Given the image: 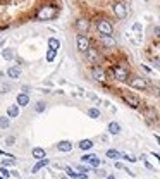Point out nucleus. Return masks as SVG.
<instances>
[{
  "label": "nucleus",
  "mask_w": 160,
  "mask_h": 179,
  "mask_svg": "<svg viewBox=\"0 0 160 179\" xmlns=\"http://www.w3.org/2000/svg\"><path fill=\"white\" fill-rule=\"evenodd\" d=\"M2 57H4L5 60H12L14 59V50L12 48H4L2 50Z\"/></svg>",
  "instance_id": "412c9836"
},
{
  "label": "nucleus",
  "mask_w": 160,
  "mask_h": 179,
  "mask_svg": "<svg viewBox=\"0 0 160 179\" xmlns=\"http://www.w3.org/2000/svg\"><path fill=\"white\" fill-rule=\"evenodd\" d=\"M55 14H57V9L53 5H45L36 12V19L38 21H50V19H53Z\"/></svg>",
  "instance_id": "39448f33"
},
{
  "label": "nucleus",
  "mask_w": 160,
  "mask_h": 179,
  "mask_svg": "<svg viewBox=\"0 0 160 179\" xmlns=\"http://www.w3.org/2000/svg\"><path fill=\"white\" fill-rule=\"evenodd\" d=\"M86 55V60H88L91 66H98V64L102 62V55H100V50L95 48V47H89L88 50L85 52Z\"/></svg>",
  "instance_id": "6e6552de"
},
{
  "label": "nucleus",
  "mask_w": 160,
  "mask_h": 179,
  "mask_svg": "<svg viewBox=\"0 0 160 179\" xmlns=\"http://www.w3.org/2000/svg\"><path fill=\"white\" fill-rule=\"evenodd\" d=\"M2 165H16V158L12 157V158H9V160H4V162H2Z\"/></svg>",
  "instance_id": "c756f323"
},
{
  "label": "nucleus",
  "mask_w": 160,
  "mask_h": 179,
  "mask_svg": "<svg viewBox=\"0 0 160 179\" xmlns=\"http://www.w3.org/2000/svg\"><path fill=\"white\" fill-rule=\"evenodd\" d=\"M50 164V160L48 158H40V160L36 162V164H34V167H33V172L34 174H36L38 171H40V169H43V167H47V165Z\"/></svg>",
  "instance_id": "dca6fc26"
},
{
  "label": "nucleus",
  "mask_w": 160,
  "mask_h": 179,
  "mask_svg": "<svg viewBox=\"0 0 160 179\" xmlns=\"http://www.w3.org/2000/svg\"><path fill=\"white\" fill-rule=\"evenodd\" d=\"M88 116L91 117V119H100V110L91 107V108H88Z\"/></svg>",
  "instance_id": "b1692460"
},
{
  "label": "nucleus",
  "mask_w": 160,
  "mask_h": 179,
  "mask_svg": "<svg viewBox=\"0 0 160 179\" xmlns=\"http://www.w3.org/2000/svg\"><path fill=\"white\" fill-rule=\"evenodd\" d=\"M105 179H116V177H114V176H108V177H105Z\"/></svg>",
  "instance_id": "a19ab883"
},
{
  "label": "nucleus",
  "mask_w": 160,
  "mask_h": 179,
  "mask_svg": "<svg viewBox=\"0 0 160 179\" xmlns=\"http://www.w3.org/2000/svg\"><path fill=\"white\" fill-rule=\"evenodd\" d=\"M45 107H47V105H45V102H38L36 107H34V110H36V112H43Z\"/></svg>",
  "instance_id": "cd10ccee"
},
{
  "label": "nucleus",
  "mask_w": 160,
  "mask_h": 179,
  "mask_svg": "<svg viewBox=\"0 0 160 179\" xmlns=\"http://www.w3.org/2000/svg\"><path fill=\"white\" fill-rule=\"evenodd\" d=\"M127 85L134 90H148L152 83H150V79L143 78V76H133V78L127 79Z\"/></svg>",
  "instance_id": "f03ea898"
},
{
  "label": "nucleus",
  "mask_w": 160,
  "mask_h": 179,
  "mask_svg": "<svg viewBox=\"0 0 160 179\" xmlns=\"http://www.w3.org/2000/svg\"><path fill=\"white\" fill-rule=\"evenodd\" d=\"M0 174H2V177H7L9 179V174H11V172H9L5 167H2V169H0Z\"/></svg>",
  "instance_id": "7c9ffc66"
},
{
  "label": "nucleus",
  "mask_w": 160,
  "mask_h": 179,
  "mask_svg": "<svg viewBox=\"0 0 160 179\" xmlns=\"http://www.w3.org/2000/svg\"><path fill=\"white\" fill-rule=\"evenodd\" d=\"M153 33H155V36H158V38H160V26H157L155 30H153Z\"/></svg>",
  "instance_id": "f704fd0d"
},
{
  "label": "nucleus",
  "mask_w": 160,
  "mask_h": 179,
  "mask_svg": "<svg viewBox=\"0 0 160 179\" xmlns=\"http://www.w3.org/2000/svg\"><path fill=\"white\" fill-rule=\"evenodd\" d=\"M31 153H33V157H34V158H38V160H40V158H45V155H47V152H45L43 148H33V150H31Z\"/></svg>",
  "instance_id": "aec40b11"
},
{
  "label": "nucleus",
  "mask_w": 160,
  "mask_h": 179,
  "mask_svg": "<svg viewBox=\"0 0 160 179\" xmlns=\"http://www.w3.org/2000/svg\"><path fill=\"white\" fill-rule=\"evenodd\" d=\"M81 162L89 164L91 167H98V165H100V158H98L97 155H93V153H86V155H83L81 157Z\"/></svg>",
  "instance_id": "9d476101"
},
{
  "label": "nucleus",
  "mask_w": 160,
  "mask_h": 179,
  "mask_svg": "<svg viewBox=\"0 0 160 179\" xmlns=\"http://www.w3.org/2000/svg\"><path fill=\"white\" fill-rule=\"evenodd\" d=\"M145 116L148 117V119H157V110L152 107H146L145 108Z\"/></svg>",
  "instance_id": "5701e85b"
},
{
  "label": "nucleus",
  "mask_w": 160,
  "mask_h": 179,
  "mask_svg": "<svg viewBox=\"0 0 160 179\" xmlns=\"http://www.w3.org/2000/svg\"><path fill=\"white\" fill-rule=\"evenodd\" d=\"M57 150H59V152H64V153H69L72 150V143L71 141H60L59 145H57Z\"/></svg>",
  "instance_id": "2eb2a0df"
},
{
  "label": "nucleus",
  "mask_w": 160,
  "mask_h": 179,
  "mask_svg": "<svg viewBox=\"0 0 160 179\" xmlns=\"http://www.w3.org/2000/svg\"><path fill=\"white\" fill-rule=\"evenodd\" d=\"M7 76L11 79H19L21 78V67H17V66H11L7 69Z\"/></svg>",
  "instance_id": "f8f14e48"
},
{
  "label": "nucleus",
  "mask_w": 160,
  "mask_h": 179,
  "mask_svg": "<svg viewBox=\"0 0 160 179\" xmlns=\"http://www.w3.org/2000/svg\"><path fill=\"white\" fill-rule=\"evenodd\" d=\"M97 31L100 33V36H107V34H114V26L108 19L102 17L97 21Z\"/></svg>",
  "instance_id": "20e7f679"
},
{
  "label": "nucleus",
  "mask_w": 160,
  "mask_h": 179,
  "mask_svg": "<svg viewBox=\"0 0 160 179\" xmlns=\"http://www.w3.org/2000/svg\"><path fill=\"white\" fill-rule=\"evenodd\" d=\"M48 47L52 50H59V47H60V41L57 40V38H50L48 40Z\"/></svg>",
  "instance_id": "a878e982"
},
{
  "label": "nucleus",
  "mask_w": 160,
  "mask_h": 179,
  "mask_svg": "<svg viewBox=\"0 0 160 179\" xmlns=\"http://www.w3.org/2000/svg\"><path fill=\"white\" fill-rule=\"evenodd\" d=\"M153 157H155V158H158V162H160V153H153Z\"/></svg>",
  "instance_id": "ea45409f"
},
{
  "label": "nucleus",
  "mask_w": 160,
  "mask_h": 179,
  "mask_svg": "<svg viewBox=\"0 0 160 179\" xmlns=\"http://www.w3.org/2000/svg\"><path fill=\"white\" fill-rule=\"evenodd\" d=\"M105 155L108 157V158H114V160H117V158H121V153L117 152V150H107V153H105Z\"/></svg>",
  "instance_id": "393cba45"
},
{
  "label": "nucleus",
  "mask_w": 160,
  "mask_h": 179,
  "mask_svg": "<svg viewBox=\"0 0 160 179\" xmlns=\"http://www.w3.org/2000/svg\"><path fill=\"white\" fill-rule=\"evenodd\" d=\"M14 141H16V138H14V136H9V138L5 140V143H7V145H14Z\"/></svg>",
  "instance_id": "473e14b6"
},
{
  "label": "nucleus",
  "mask_w": 160,
  "mask_h": 179,
  "mask_svg": "<svg viewBox=\"0 0 160 179\" xmlns=\"http://www.w3.org/2000/svg\"><path fill=\"white\" fill-rule=\"evenodd\" d=\"M7 117H12V119L19 117V105H11L7 108Z\"/></svg>",
  "instance_id": "f3484780"
},
{
  "label": "nucleus",
  "mask_w": 160,
  "mask_h": 179,
  "mask_svg": "<svg viewBox=\"0 0 160 179\" xmlns=\"http://www.w3.org/2000/svg\"><path fill=\"white\" fill-rule=\"evenodd\" d=\"M124 158H126V160L127 162H136V160H138V158H136V157H134V155H131V153H124Z\"/></svg>",
  "instance_id": "c85d7f7f"
},
{
  "label": "nucleus",
  "mask_w": 160,
  "mask_h": 179,
  "mask_svg": "<svg viewBox=\"0 0 160 179\" xmlns=\"http://www.w3.org/2000/svg\"><path fill=\"white\" fill-rule=\"evenodd\" d=\"M55 57H57V50L48 48V52H47V62H53V60H55Z\"/></svg>",
  "instance_id": "bb28decb"
},
{
  "label": "nucleus",
  "mask_w": 160,
  "mask_h": 179,
  "mask_svg": "<svg viewBox=\"0 0 160 179\" xmlns=\"http://www.w3.org/2000/svg\"><path fill=\"white\" fill-rule=\"evenodd\" d=\"M100 40H102V43H103L105 47H107V48H114V47L117 45V41L114 40V36H112V34H107V36H102Z\"/></svg>",
  "instance_id": "ddd939ff"
},
{
  "label": "nucleus",
  "mask_w": 160,
  "mask_h": 179,
  "mask_svg": "<svg viewBox=\"0 0 160 179\" xmlns=\"http://www.w3.org/2000/svg\"><path fill=\"white\" fill-rule=\"evenodd\" d=\"M112 11H114V16L117 19H126L127 14H129V5L126 2H122V0H119V2L112 4Z\"/></svg>",
  "instance_id": "7ed1b4c3"
},
{
  "label": "nucleus",
  "mask_w": 160,
  "mask_h": 179,
  "mask_svg": "<svg viewBox=\"0 0 160 179\" xmlns=\"http://www.w3.org/2000/svg\"><path fill=\"white\" fill-rule=\"evenodd\" d=\"M158 97H160V91H158Z\"/></svg>",
  "instance_id": "79ce46f5"
},
{
  "label": "nucleus",
  "mask_w": 160,
  "mask_h": 179,
  "mask_svg": "<svg viewBox=\"0 0 160 179\" xmlns=\"http://www.w3.org/2000/svg\"><path fill=\"white\" fill-rule=\"evenodd\" d=\"M9 126H11V117H7V116L0 117V129H7Z\"/></svg>",
  "instance_id": "4be33fe9"
},
{
  "label": "nucleus",
  "mask_w": 160,
  "mask_h": 179,
  "mask_svg": "<svg viewBox=\"0 0 160 179\" xmlns=\"http://www.w3.org/2000/svg\"><path fill=\"white\" fill-rule=\"evenodd\" d=\"M74 26H76V30H78V33H88L89 31V21L85 19V17H79L78 21L74 22Z\"/></svg>",
  "instance_id": "9b49d317"
},
{
  "label": "nucleus",
  "mask_w": 160,
  "mask_h": 179,
  "mask_svg": "<svg viewBox=\"0 0 160 179\" xmlns=\"http://www.w3.org/2000/svg\"><path fill=\"white\" fill-rule=\"evenodd\" d=\"M119 95H121V98L129 105V107H133V108H139V107H141V100H139L134 93H131V91H121Z\"/></svg>",
  "instance_id": "423d86ee"
},
{
  "label": "nucleus",
  "mask_w": 160,
  "mask_h": 179,
  "mask_svg": "<svg viewBox=\"0 0 160 179\" xmlns=\"http://www.w3.org/2000/svg\"><path fill=\"white\" fill-rule=\"evenodd\" d=\"M16 102H17V105H21V107H26V105H30V95L28 93H19Z\"/></svg>",
  "instance_id": "4468645a"
},
{
  "label": "nucleus",
  "mask_w": 160,
  "mask_h": 179,
  "mask_svg": "<svg viewBox=\"0 0 160 179\" xmlns=\"http://www.w3.org/2000/svg\"><path fill=\"white\" fill-rule=\"evenodd\" d=\"M79 148L88 152V150L93 148V141H91V140H81V141H79Z\"/></svg>",
  "instance_id": "a211bd4d"
},
{
  "label": "nucleus",
  "mask_w": 160,
  "mask_h": 179,
  "mask_svg": "<svg viewBox=\"0 0 160 179\" xmlns=\"http://www.w3.org/2000/svg\"><path fill=\"white\" fill-rule=\"evenodd\" d=\"M91 74H93V79H97L98 83H105V81H107V72H105L102 67H98V66H93Z\"/></svg>",
  "instance_id": "1a4fd4ad"
},
{
  "label": "nucleus",
  "mask_w": 160,
  "mask_h": 179,
  "mask_svg": "<svg viewBox=\"0 0 160 179\" xmlns=\"http://www.w3.org/2000/svg\"><path fill=\"white\" fill-rule=\"evenodd\" d=\"M89 47H91V41H89L88 36H86V33H78L76 34V48H78L79 52L85 53Z\"/></svg>",
  "instance_id": "0eeeda50"
},
{
  "label": "nucleus",
  "mask_w": 160,
  "mask_h": 179,
  "mask_svg": "<svg viewBox=\"0 0 160 179\" xmlns=\"http://www.w3.org/2000/svg\"><path fill=\"white\" fill-rule=\"evenodd\" d=\"M143 160H145V158H143ZM145 167H146V169H150V171H153V165L150 164V162H146V160H145Z\"/></svg>",
  "instance_id": "72a5a7b5"
},
{
  "label": "nucleus",
  "mask_w": 160,
  "mask_h": 179,
  "mask_svg": "<svg viewBox=\"0 0 160 179\" xmlns=\"http://www.w3.org/2000/svg\"><path fill=\"white\" fill-rule=\"evenodd\" d=\"M108 133L110 134H119L121 133V126H119V122H108Z\"/></svg>",
  "instance_id": "6ab92c4d"
},
{
  "label": "nucleus",
  "mask_w": 160,
  "mask_h": 179,
  "mask_svg": "<svg viewBox=\"0 0 160 179\" xmlns=\"http://www.w3.org/2000/svg\"><path fill=\"white\" fill-rule=\"evenodd\" d=\"M153 138H155V141L160 145V136H158V134H153Z\"/></svg>",
  "instance_id": "4c0bfd02"
},
{
  "label": "nucleus",
  "mask_w": 160,
  "mask_h": 179,
  "mask_svg": "<svg viewBox=\"0 0 160 179\" xmlns=\"http://www.w3.org/2000/svg\"><path fill=\"white\" fill-rule=\"evenodd\" d=\"M30 91H31L30 86H22V93H30Z\"/></svg>",
  "instance_id": "c9c22d12"
},
{
  "label": "nucleus",
  "mask_w": 160,
  "mask_h": 179,
  "mask_svg": "<svg viewBox=\"0 0 160 179\" xmlns=\"http://www.w3.org/2000/svg\"><path fill=\"white\" fill-rule=\"evenodd\" d=\"M153 62H155V66H157V67H160V59H155Z\"/></svg>",
  "instance_id": "58836bf2"
},
{
  "label": "nucleus",
  "mask_w": 160,
  "mask_h": 179,
  "mask_svg": "<svg viewBox=\"0 0 160 179\" xmlns=\"http://www.w3.org/2000/svg\"><path fill=\"white\" fill-rule=\"evenodd\" d=\"M133 30H134V31H139V30H141V24H138V22H136V24L133 26Z\"/></svg>",
  "instance_id": "e433bc0d"
},
{
  "label": "nucleus",
  "mask_w": 160,
  "mask_h": 179,
  "mask_svg": "<svg viewBox=\"0 0 160 179\" xmlns=\"http://www.w3.org/2000/svg\"><path fill=\"white\" fill-rule=\"evenodd\" d=\"M110 76L114 79L121 83H127L129 79V71H127V67H122V66H112L110 67Z\"/></svg>",
  "instance_id": "f257e3e1"
},
{
  "label": "nucleus",
  "mask_w": 160,
  "mask_h": 179,
  "mask_svg": "<svg viewBox=\"0 0 160 179\" xmlns=\"http://www.w3.org/2000/svg\"><path fill=\"white\" fill-rule=\"evenodd\" d=\"M66 172H67L69 176H71V177H78V174H76V172L72 171V169H69V167H66Z\"/></svg>",
  "instance_id": "2f4dec72"
}]
</instances>
